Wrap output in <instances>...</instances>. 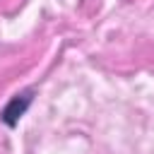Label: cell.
<instances>
[{
	"instance_id": "1",
	"label": "cell",
	"mask_w": 154,
	"mask_h": 154,
	"mask_svg": "<svg viewBox=\"0 0 154 154\" xmlns=\"http://www.w3.org/2000/svg\"><path fill=\"white\" fill-rule=\"evenodd\" d=\"M34 96H36V89H34V87H26V89L17 91V94L5 103V108L0 111V123L7 125V128H17L19 120H22V116H24V113L29 111V106L34 103Z\"/></svg>"
}]
</instances>
